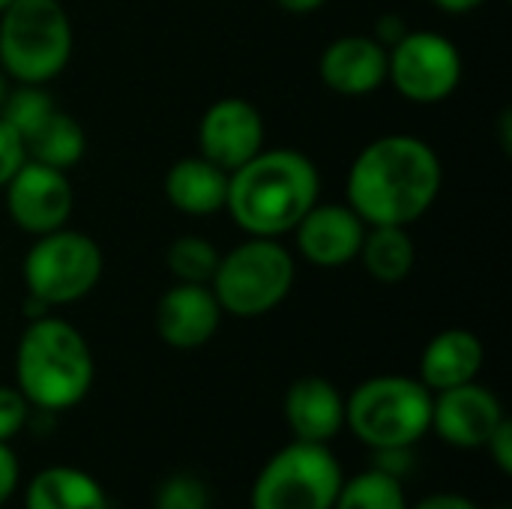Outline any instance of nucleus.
<instances>
[{
	"label": "nucleus",
	"instance_id": "423d86ee",
	"mask_svg": "<svg viewBox=\"0 0 512 509\" xmlns=\"http://www.w3.org/2000/svg\"><path fill=\"white\" fill-rule=\"evenodd\" d=\"M294 279L297 264L288 246L273 237H249L219 255L210 288L225 315L261 318L291 294Z\"/></svg>",
	"mask_w": 512,
	"mask_h": 509
},
{
	"label": "nucleus",
	"instance_id": "ddd939ff",
	"mask_svg": "<svg viewBox=\"0 0 512 509\" xmlns=\"http://www.w3.org/2000/svg\"><path fill=\"white\" fill-rule=\"evenodd\" d=\"M222 315L225 312L210 285L174 282L159 297L153 321H156V333L165 345H171L177 351H195L216 336Z\"/></svg>",
	"mask_w": 512,
	"mask_h": 509
},
{
	"label": "nucleus",
	"instance_id": "6e6552de",
	"mask_svg": "<svg viewBox=\"0 0 512 509\" xmlns=\"http://www.w3.org/2000/svg\"><path fill=\"white\" fill-rule=\"evenodd\" d=\"M342 483V468L327 444L294 438L261 468L252 509H333Z\"/></svg>",
	"mask_w": 512,
	"mask_h": 509
},
{
	"label": "nucleus",
	"instance_id": "f8f14e48",
	"mask_svg": "<svg viewBox=\"0 0 512 509\" xmlns=\"http://www.w3.org/2000/svg\"><path fill=\"white\" fill-rule=\"evenodd\" d=\"M504 420V408L498 396L474 381L438 390L432 396V426L447 444L462 450L486 447L498 423Z\"/></svg>",
	"mask_w": 512,
	"mask_h": 509
},
{
	"label": "nucleus",
	"instance_id": "b1692460",
	"mask_svg": "<svg viewBox=\"0 0 512 509\" xmlns=\"http://www.w3.org/2000/svg\"><path fill=\"white\" fill-rule=\"evenodd\" d=\"M165 264H168V270H171V276L177 282L210 285V279L216 273V264H219V249L207 237L183 234L168 246Z\"/></svg>",
	"mask_w": 512,
	"mask_h": 509
},
{
	"label": "nucleus",
	"instance_id": "aec40b11",
	"mask_svg": "<svg viewBox=\"0 0 512 509\" xmlns=\"http://www.w3.org/2000/svg\"><path fill=\"white\" fill-rule=\"evenodd\" d=\"M366 273L384 285H396L411 276L417 264V246L402 225H369L360 255Z\"/></svg>",
	"mask_w": 512,
	"mask_h": 509
},
{
	"label": "nucleus",
	"instance_id": "9d476101",
	"mask_svg": "<svg viewBox=\"0 0 512 509\" xmlns=\"http://www.w3.org/2000/svg\"><path fill=\"white\" fill-rule=\"evenodd\" d=\"M3 192H6L9 219L30 237H42L57 228H66L75 207V195L66 171L33 159L21 162V168L9 177Z\"/></svg>",
	"mask_w": 512,
	"mask_h": 509
},
{
	"label": "nucleus",
	"instance_id": "393cba45",
	"mask_svg": "<svg viewBox=\"0 0 512 509\" xmlns=\"http://www.w3.org/2000/svg\"><path fill=\"white\" fill-rule=\"evenodd\" d=\"M207 486L189 474L168 477L156 492V509H207Z\"/></svg>",
	"mask_w": 512,
	"mask_h": 509
},
{
	"label": "nucleus",
	"instance_id": "5701e85b",
	"mask_svg": "<svg viewBox=\"0 0 512 509\" xmlns=\"http://www.w3.org/2000/svg\"><path fill=\"white\" fill-rule=\"evenodd\" d=\"M333 509H408L402 483L387 471H366L342 483Z\"/></svg>",
	"mask_w": 512,
	"mask_h": 509
},
{
	"label": "nucleus",
	"instance_id": "bb28decb",
	"mask_svg": "<svg viewBox=\"0 0 512 509\" xmlns=\"http://www.w3.org/2000/svg\"><path fill=\"white\" fill-rule=\"evenodd\" d=\"M27 159L24 141L0 120V189L9 183V177L21 168V162Z\"/></svg>",
	"mask_w": 512,
	"mask_h": 509
},
{
	"label": "nucleus",
	"instance_id": "7c9ffc66",
	"mask_svg": "<svg viewBox=\"0 0 512 509\" xmlns=\"http://www.w3.org/2000/svg\"><path fill=\"white\" fill-rule=\"evenodd\" d=\"M414 509H477L465 495H456V492H438V495H429L423 498Z\"/></svg>",
	"mask_w": 512,
	"mask_h": 509
},
{
	"label": "nucleus",
	"instance_id": "2f4dec72",
	"mask_svg": "<svg viewBox=\"0 0 512 509\" xmlns=\"http://www.w3.org/2000/svg\"><path fill=\"white\" fill-rule=\"evenodd\" d=\"M486 3L489 0H432V6L447 12V15H468V12H474V9H480Z\"/></svg>",
	"mask_w": 512,
	"mask_h": 509
},
{
	"label": "nucleus",
	"instance_id": "4be33fe9",
	"mask_svg": "<svg viewBox=\"0 0 512 509\" xmlns=\"http://www.w3.org/2000/svg\"><path fill=\"white\" fill-rule=\"evenodd\" d=\"M54 111L57 105L45 84H12L0 108V120L27 144L51 120Z\"/></svg>",
	"mask_w": 512,
	"mask_h": 509
},
{
	"label": "nucleus",
	"instance_id": "c85d7f7f",
	"mask_svg": "<svg viewBox=\"0 0 512 509\" xmlns=\"http://www.w3.org/2000/svg\"><path fill=\"white\" fill-rule=\"evenodd\" d=\"M15 486H18V459L6 447V441H0V504L9 501Z\"/></svg>",
	"mask_w": 512,
	"mask_h": 509
},
{
	"label": "nucleus",
	"instance_id": "a211bd4d",
	"mask_svg": "<svg viewBox=\"0 0 512 509\" xmlns=\"http://www.w3.org/2000/svg\"><path fill=\"white\" fill-rule=\"evenodd\" d=\"M483 369V342L462 327L441 330L423 351L420 360V381L429 390H450L468 384Z\"/></svg>",
	"mask_w": 512,
	"mask_h": 509
},
{
	"label": "nucleus",
	"instance_id": "412c9836",
	"mask_svg": "<svg viewBox=\"0 0 512 509\" xmlns=\"http://www.w3.org/2000/svg\"><path fill=\"white\" fill-rule=\"evenodd\" d=\"M24 150H27V159H33V162L69 171L72 165L81 162V156L87 150V135L72 114L57 108L51 114V120L24 144Z\"/></svg>",
	"mask_w": 512,
	"mask_h": 509
},
{
	"label": "nucleus",
	"instance_id": "f257e3e1",
	"mask_svg": "<svg viewBox=\"0 0 512 509\" xmlns=\"http://www.w3.org/2000/svg\"><path fill=\"white\" fill-rule=\"evenodd\" d=\"M444 165L435 147L417 135H381L369 141L348 171V207L366 225L411 228L438 201Z\"/></svg>",
	"mask_w": 512,
	"mask_h": 509
},
{
	"label": "nucleus",
	"instance_id": "39448f33",
	"mask_svg": "<svg viewBox=\"0 0 512 509\" xmlns=\"http://www.w3.org/2000/svg\"><path fill=\"white\" fill-rule=\"evenodd\" d=\"M345 423L375 450H405L432 426V390L408 375L369 378L348 396Z\"/></svg>",
	"mask_w": 512,
	"mask_h": 509
},
{
	"label": "nucleus",
	"instance_id": "473e14b6",
	"mask_svg": "<svg viewBox=\"0 0 512 509\" xmlns=\"http://www.w3.org/2000/svg\"><path fill=\"white\" fill-rule=\"evenodd\" d=\"M273 3L291 15H309V12H318L327 0H273Z\"/></svg>",
	"mask_w": 512,
	"mask_h": 509
},
{
	"label": "nucleus",
	"instance_id": "7ed1b4c3",
	"mask_svg": "<svg viewBox=\"0 0 512 509\" xmlns=\"http://www.w3.org/2000/svg\"><path fill=\"white\" fill-rule=\"evenodd\" d=\"M21 396L42 411L78 405L93 384V354L87 339L63 318L42 315L27 324L15 351Z\"/></svg>",
	"mask_w": 512,
	"mask_h": 509
},
{
	"label": "nucleus",
	"instance_id": "72a5a7b5",
	"mask_svg": "<svg viewBox=\"0 0 512 509\" xmlns=\"http://www.w3.org/2000/svg\"><path fill=\"white\" fill-rule=\"evenodd\" d=\"M9 87H12V81H9V75H6V72L0 69V108H3V99H6Z\"/></svg>",
	"mask_w": 512,
	"mask_h": 509
},
{
	"label": "nucleus",
	"instance_id": "f3484780",
	"mask_svg": "<svg viewBox=\"0 0 512 509\" xmlns=\"http://www.w3.org/2000/svg\"><path fill=\"white\" fill-rule=\"evenodd\" d=\"M162 189L174 210H180L186 216H213V213L225 210L228 171H222L201 153L186 156V159H177L165 171Z\"/></svg>",
	"mask_w": 512,
	"mask_h": 509
},
{
	"label": "nucleus",
	"instance_id": "dca6fc26",
	"mask_svg": "<svg viewBox=\"0 0 512 509\" xmlns=\"http://www.w3.org/2000/svg\"><path fill=\"white\" fill-rule=\"evenodd\" d=\"M285 420L297 441L327 444L345 426V399L321 375L300 378L288 387Z\"/></svg>",
	"mask_w": 512,
	"mask_h": 509
},
{
	"label": "nucleus",
	"instance_id": "4468645a",
	"mask_svg": "<svg viewBox=\"0 0 512 509\" xmlns=\"http://www.w3.org/2000/svg\"><path fill=\"white\" fill-rule=\"evenodd\" d=\"M366 222L348 204H315L291 231L297 252L315 267H342L360 255Z\"/></svg>",
	"mask_w": 512,
	"mask_h": 509
},
{
	"label": "nucleus",
	"instance_id": "f03ea898",
	"mask_svg": "<svg viewBox=\"0 0 512 509\" xmlns=\"http://www.w3.org/2000/svg\"><path fill=\"white\" fill-rule=\"evenodd\" d=\"M321 171L291 147H273L252 156L228 174L225 210L249 237H285L318 204Z\"/></svg>",
	"mask_w": 512,
	"mask_h": 509
},
{
	"label": "nucleus",
	"instance_id": "a878e982",
	"mask_svg": "<svg viewBox=\"0 0 512 509\" xmlns=\"http://www.w3.org/2000/svg\"><path fill=\"white\" fill-rule=\"evenodd\" d=\"M30 414V402L15 387H0V441L15 438Z\"/></svg>",
	"mask_w": 512,
	"mask_h": 509
},
{
	"label": "nucleus",
	"instance_id": "f704fd0d",
	"mask_svg": "<svg viewBox=\"0 0 512 509\" xmlns=\"http://www.w3.org/2000/svg\"><path fill=\"white\" fill-rule=\"evenodd\" d=\"M9 3H12V0H0V12H3V9H6Z\"/></svg>",
	"mask_w": 512,
	"mask_h": 509
},
{
	"label": "nucleus",
	"instance_id": "20e7f679",
	"mask_svg": "<svg viewBox=\"0 0 512 509\" xmlns=\"http://www.w3.org/2000/svg\"><path fill=\"white\" fill-rule=\"evenodd\" d=\"M72 45V21L60 0H12L0 12V69L15 84L54 81Z\"/></svg>",
	"mask_w": 512,
	"mask_h": 509
},
{
	"label": "nucleus",
	"instance_id": "6ab92c4d",
	"mask_svg": "<svg viewBox=\"0 0 512 509\" xmlns=\"http://www.w3.org/2000/svg\"><path fill=\"white\" fill-rule=\"evenodd\" d=\"M24 509H108V498L90 474L57 465L33 477Z\"/></svg>",
	"mask_w": 512,
	"mask_h": 509
},
{
	"label": "nucleus",
	"instance_id": "0eeeda50",
	"mask_svg": "<svg viewBox=\"0 0 512 509\" xmlns=\"http://www.w3.org/2000/svg\"><path fill=\"white\" fill-rule=\"evenodd\" d=\"M102 270L105 258L99 243L72 228H57L36 237L21 264L27 294L39 297L51 309L87 297L99 285Z\"/></svg>",
	"mask_w": 512,
	"mask_h": 509
},
{
	"label": "nucleus",
	"instance_id": "9b49d317",
	"mask_svg": "<svg viewBox=\"0 0 512 509\" xmlns=\"http://www.w3.org/2000/svg\"><path fill=\"white\" fill-rule=\"evenodd\" d=\"M198 150L204 159L222 171L246 165L264 150V120L261 111L240 96L216 99L198 123Z\"/></svg>",
	"mask_w": 512,
	"mask_h": 509
},
{
	"label": "nucleus",
	"instance_id": "c756f323",
	"mask_svg": "<svg viewBox=\"0 0 512 509\" xmlns=\"http://www.w3.org/2000/svg\"><path fill=\"white\" fill-rule=\"evenodd\" d=\"M408 33V27H405V21L399 18V15H384L381 21H378V30H375V39L384 45V48H393L402 36Z\"/></svg>",
	"mask_w": 512,
	"mask_h": 509
},
{
	"label": "nucleus",
	"instance_id": "1a4fd4ad",
	"mask_svg": "<svg viewBox=\"0 0 512 509\" xmlns=\"http://www.w3.org/2000/svg\"><path fill=\"white\" fill-rule=\"evenodd\" d=\"M465 78V60L453 39L435 30H408L387 48V81L414 105L450 99Z\"/></svg>",
	"mask_w": 512,
	"mask_h": 509
},
{
	"label": "nucleus",
	"instance_id": "cd10ccee",
	"mask_svg": "<svg viewBox=\"0 0 512 509\" xmlns=\"http://www.w3.org/2000/svg\"><path fill=\"white\" fill-rule=\"evenodd\" d=\"M486 447H489L495 465L501 468V474H512V423L507 417L498 423V429L492 432V438L486 441Z\"/></svg>",
	"mask_w": 512,
	"mask_h": 509
},
{
	"label": "nucleus",
	"instance_id": "2eb2a0df",
	"mask_svg": "<svg viewBox=\"0 0 512 509\" xmlns=\"http://www.w3.org/2000/svg\"><path fill=\"white\" fill-rule=\"evenodd\" d=\"M321 81L342 96L375 93L387 81V48L366 33L333 39L318 60Z\"/></svg>",
	"mask_w": 512,
	"mask_h": 509
}]
</instances>
